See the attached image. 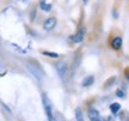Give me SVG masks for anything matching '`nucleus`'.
Returning <instances> with one entry per match:
<instances>
[{"mask_svg": "<svg viewBox=\"0 0 129 121\" xmlns=\"http://www.w3.org/2000/svg\"><path fill=\"white\" fill-rule=\"evenodd\" d=\"M42 103H43V107H44V112L47 114V117L49 120H53V104H51V101L48 98L46 93L42 95Z\"/></svg>", "mask_w": 129, "mask_h": 121, "instance_id": "nucleus-1", "label": "nucleus"}, {"mask_svg": "<svg viewBox=\"0 0 129 121\" xmlns=\"http://www.w3.org/2000/svg\"><path fill=\"white\" fill-rule=\"evenodd\" d=\"M26 67H28V70L31 72V75L34 76L38 82H41L42 78H43V72H42L41 68L37 65H35L34 62H28V64H26Z\"/></svg>", "mask_w": 129, "mask_h": 121, "instance_id": "nucleus-2", "label": "nucleus"}, {"mask_svg": "<svg viewBox=\"0 0 129 121\" xmlns=\"http://www.w3.org/2000/svg\"><path fill=\"white\" fill-rule=\"evenodd\" d=\"M56 71H57V73L60 76V78L63 79L66 77V73H67V64L64 61H59L56 64Z\"/></svg>", "mask_w": 129, "mask_h": 121, "instance_id": "nucleus-3", "label": "nucleus"}, {"mask_svg": "<svg viewBox=\"0 0 129 121\" xmlns=\"http://www.w3.org/2000/svg\"><path fill=\"white\" fill-rule=\"evenodd\" d=\"M84 37H85V29L81 28L78 30V33L73 35L72 37H71V41L73 42V43H81L84 41Z\"/></svg>", "mask_w": 129, "mask_h": 121, "instance_id": "nucleus-4", "label": "nucleus"}, {"mask_svg": "<svg viewBox=\"0 0 129 121\" xmlns=\"http://www.w3.org/2000/svg\"><path fill=\"white\" fill-rule=\"evenodd\" d=\"M55 25H56V19L54 18V17H50V18H48L44 20L43 28H44V30H47V31H50V30H53V29L55 28Z\"/></svg>", "mask_w": 129, "mask_h": 121, "instance_id": "nucleus-5", "label": "nucleus"}, {"mask_svg": "<svg viewBox=\"0 0 129 121\" xmlns=\"http://www.w3.org/2000/svg\"><path fill=\"white\" fill-rule=\"evenodd\" d=\"M88 119L92 121H98L101 120V115H99V112L94 109V108H90L88 109Z\"/></svg>", "mask_w": 129, "mask_h": 121, "instance_id": "nucleus-6", "label": "nucleus"}, {"mask_svg": "<svg viewBox=\"0 0 129 121\" xmlns=\"http://www.w3.org/2000/svg\"><path fill=\"white\" fill-rule=\"evenodd\" d=\"M111 47H112L114 49H116V51L121 49V47H122V37L116 36V37L111 41Z\"/></svg>", "mask_w": 129, "mask_h": 121, "instance_id": "nucleus-7", "label": "nucleus"}, {"mask_svg": "<svg viewBox=\"0 0 129 121\" xmlns=\"http://www.w3.org/2000/svg\"><path fill=\"white\" fill-rule=\"evenodd\" d=\"M93 82H94V78H93L92 76H88V77H86V78H84L83 80V86H85V88H87V86H91L93 84Z\"/></svg>", "mask_w": 129, "mask_h": 121, "instance_id": "nucleus-8", "label": "nucleus"}, {"mask_svg": "<svg viewBox=\"0 0 129 121\" xmlns=\"http://www.w3.org/2000/svg\"><path fill=\"white\" fill-rule=\"evenodd\" d=\"M120 109H121V104H120V103H111V106H110V110H111V113L116 114V113L118 112Z\"/></svg>", "mask_w": 129, "mask_h": 121, "instance_id": "nucleus-9", "label": "nucleus"}, {"mask_svg": "<svg viewBox=\"0 0 129 121\" xmlns=\"http://www.w3.org/2000/svg\"><path fill=\"white\" fill-rule=\"evenodd\" d=\"M40 6H41V9L43 10V11H46V12H48V11L51 10V5L47 4L46 1H41V3H40Z\"/></svg>", "mask_w": 129, "mask_h": 121, "instance_id": "nucleus-10", "label": "nucleus"}, {"mask_svg": "<svg viewBox=\"0 0 129 121\" xmlns=\"http://www.w3.org/2000/svg\"><path fill=\"white\" fill-rule=\"evenodd\" d=\"M75 116H77V120L78 121H81L84 119L83 117V110H81L80 108H77V109H75Z\"/></svg>", "mask_w": 129, "mask_h": 121, "instance_id": "nucleus-11", "label": "nucleus"}, {"mask_svg": "<svg viewBox=\"0 0 129 121\" xmlns=\"http://www.w3.org/2000/svg\"><path fill=\"white\" fill-rule=\"evenodd\" d=\"M116 95H117V97L123 98V97L125 96V91L123 90V89H118V90L116 91Z\"/></svg>", "mask_w": 129, "mask_h": 121, "instance_id": "nucleus-12", "label": "nucleus"}, {"mask_svg": "<svg viewBox=\"0 0 129 121\" xmlns=\"http://www.w3.org/2000/svg\"><path fill=\"white\" fill-rule=\"evenodd\" d=\"M43 55H47V56H50V58H59V54L56 53H50V52H42Z\"/></svg>", "mask_w": 129, "mask_h": 121, "instance_id": "nucleus-13", "label": "nucleus"}, {"mask_svg": "<svg viewBox=\"0 0 129 121\" xmlns=\"http://www.w3.org/2000/svg\"><path fill=\"white\" fill-rule=\"evenodd\" d=\"M115 80H116V78H115V77H112L111 79H109V80H108V83L105 84V88H108V86H109L110 84H111V85H112V84L115 83Z\"/></svg>", "mask_w": 129, "mask_h": 121, "instance_id": "nucleus-14", "label": "nucleus"}, {"mask_svg": "<svg viewBox=\"0 0 129 121\" xmlns=\"http://www.w3.org/2000/svg\"><path fill=\"white\" fill-rule=\"evenodd\" d=\"M125 75H127V79L129 80V71H128V72H127V73H125Z\"/></svg>", "mask_w": 129, "mask_h": 121, "instance_id": "nucleus-15", "label": "nucleus"}]
</instances>
